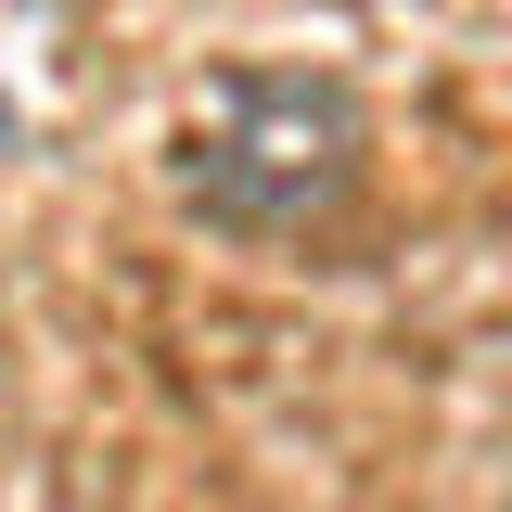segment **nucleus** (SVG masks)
I'll return each mask as SVG.
<instances>
[{
  "label": "nucleus",
  "instance_id": "f257e3e1",
  "mask_svg": "<svg viewBox=\"0 0 512 512\" xmlns=\"http://www.w3.org/2000/svg\"><path fill=\"white\" fill-rule=\"evenodd\" d=\"M359 167V103L333 77H231L192 128V205L231 231H295Z\"/></svg>",
  "mask_w": 512,
  "mask_h": 512
},
{
  "label": "nucleus",
  "instance_id": "f03ea898",
  "mask_svg": "<svg viewBox=\"0 0 512 512\" xmlns=\"http://www.w3.org/2000/svg\"><path fill=\"white\" fill-rule=\"evenodd\" d=\"M0 141H13V103H0Z\"/></svg>",
  "mask_w": 512,
  "mask_h": 512
}]
</instances>
